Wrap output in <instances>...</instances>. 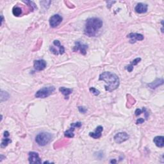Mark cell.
Listing matches in <instances>:
<instances>
[{"instance_id": "obj_1", "label": "cell", "mask_w": 164, "mask_h": 164, "mask_svg": "<svg viewBox=\"0 0 164 164\" xmlns=\"http://www.w3.org/2000/svg\"><path fill=\"white\" fill-rule=\"evenodd\" d=\"M100 81H103L106 83L105 90L108 92H112L118 88L120 80L118 76L110 72H104L99 76Z\"/></svg>"}, {"instance_id": "obj_2", "label": "cell", "mask_w": 164, "mask_h": 164, "mask_svg": "<svg viewBox=\"0 0 164 164\" xmlns=\"http://www.w3.org/2000/svg\"><path fill=\"white\" fill-rule=\"evenodd\" d=\"M103 26V21L99 18H89L86 21L85 34L89 37H95Z\"/></svg>"}, {"instance_id": "obj_3", "label": "cell", "mask_w": 164, "mask_h": 164, "mask_svg": "<svg viewBox=\"0 0 164 164\" xmlns=\"http://www.w3.org/2000/svg\"><path fill=\"white\" fill-rule=\"evenodd\" d=\"M53 138V135L48 132H42L38 134L35 137V142L40 146H44L50 143Z\"/></svg>"}, {"instance_id": "obj_4", "label": "cell", "mask_w": 164, "mask_h": 164, "mask_svg": "<svg viewBox=\"0 0 164 164\" xmlns=\"http://www.w3.org/2000/svg\"><path fill=\"white\" fill-rule=\"evenodd\" d=\"M54 91H55V87L53 86L44 87L39 90V91L36 92L35 96L37 98H42V99H44V98H46L50 96Z\"/></svg>"}, {"instance_id": "obj_5", "label": "cell", "mask_w": 164, "mask_h": 164, "mask_svg": "<svg viewBox=\"0 0 164 164\" xmlns=\"http://www.w3.org/2000/svg\"><path fill=\"white\" fill-rule=\"evenodd\" d=\"M87 49H88V45L81 43L80 41H76L75 42V45L73 48V51L76 52L80 51L81 54L85 55L87 54Z\"/></svg>"}, {"instance_id": "obj_6", "label": "cell", "mask_w": 164, "mask_h": 164, "mask_svg": "<svg viewBox=\"0 0 164 164\" xmlns=\"http://www.w3.org/2000/svg\"><path fill=\"white\" fill-rule=\"evenodd\" d=\"M129 135L126 132H119L114 136V141L117 144H121L129 139Z\"/></svg>"}, {"instance_id": "obj_7", "label": "cell", "mask_w": 164, "mask_h": 164, "mask_svg": "<svg viewBox=\"0 0 164 164\" xmlns=\"http://www.w3.org/2000/svg\"><path fill=\"white\" fill-rule=\"evenodd\" d=\"M63 20L62 17L58 14L52 15L50 19V24L52 28H56L62 23Z\"/></svg>"}, {"instance_id": "obj_8", "label": "cell", "mask_w": 164, "mask_h": 164, "mask_svg": "<svg viewBox=\"0 0 164 164\" xmlns=\"http://www.w3.org/2000/svg\"><path fill=\"white\" fill-rule=\"evenodd\" d=\"M28 160L30 163H41L40 158L39 157V154L36 152H30L28 154Z\"/></svg>"}, {"instance_id": "obj_9", "label": "cell", "mask_w": 164, "mask_h": 164, "mask_svg": "<svg viewBox=\"0 0 164 164\" xmlns=\"http://www.w3.org/2000/svg\"><path fill=\"white\" fill-rule=\"evenodd\" d=\"M128 38H130V43H135L137 40H142L144 39L143 35L140 34H136V33H130V34L127 35Z\"/></svg>"}, {"instance_id": "obj_10", "label": "cell", "mask_w": 164, "mask_h": 164, "mask_svg": "<svg viewBox=\"0 0 164 164\" xmlns=\"http://www.w3.org/2000/svg\"><path fill=\"white\" fill-rule=\"evenodd\" d=\"M46 62L44 60H35L34 63V69L37 71H42L46 67Z\"/></svg>"}, {"instance_id": "obj_11", "label": "cell", "mask_w": 164, "mask_h": 164, "mask_svg": "<svg viewBox=\"0 0 164 164\" xmlns=\"http://www.w3.org/2000/svg\"><path fill=\"white\" fill-rule=\"evenodd\" d=\"M103 131V128L101 126H98L94 132H90L89 136L94 139L99 138L101 136V133Z\"/></svg>"}, {"instance_id": "obj_12", "label": "cell", "mask_w": 164, "mask_h": 164, "mask_svg": "<svg viewBox=\"0 0 164 164\" xmlns=\"http://www.w3.org/2000/svg\"><path fill=\"white\" fill-rule=\"evenodd\" d=\"M135 10V12L138 13H146L147 11V5L142 3H138L136 5Z\"/></svg>"}, {"instance_id": "obj_13", "label": "cell", "mask_w": 164, "mask_h": 164, "mask_svg": "<svg viewBox=\"0 0 164 164\" xmlns=\"http://www.w3.org/2000/svg\"><path fill=\"white\" fill-rule=\"evenodd\" d=\"M59 91L64 95L65 99H69V95L72 94L73 89H69V88H65V87H61L59 88Z\"/></svg>"}, {"instance_id": "obj_14", "label": "cell", "mask_w": 164, "mask_h": 164, "mask_svg": "<svg viewBox=\"0 0 164 164\" xmlns=\"http://www.w3.org/2000/svg\"><path fill=\"white\" fill-rule=\"evenodd\" d=\"M153 142L156 146L158 147H163L164 146V137L163 136H155L153 139Z\"/></svg>"}, {"instance_id": "obj_15", "label": "cell", "mask_w": 164, "mask_h": 164, "mask_svg": "<svg viewBox=\"0 0 164 164\" xmlns=\"http://www.w3.org/2000/svg\"><path fill=\"white\" fill-rule=\"evenodd\" d=\"M140 61V58H136L135 60H133V61L131 62V64L129 65H127V66L125 67L126 69L128 72H132L133 69V67L135 66V65H137Z\"/></svg>"}, {"instance_id": "obj_16", "label": "cell", "mask_w": 164, "mask_h": 164, "mask_svg": "<svg viewBox=\"0 0 164 164\" xmlns=\"http://www.w3.org/2000/svg\"><path fill=\"white\" fill-rule=\"evenodd\" d=\"M163 83V79H157V80H156L155 81L153 82V83L148 84V86L151 89H154L157 88L158 86L161 85H162Z\"/></svg>"}, {"instance_id": "obj_17", "label": "cell", "mask_w": 164, "mask_h": 164, "mask_svg": "<svg viewBox=\"0 0 164 164\" xmlns=\"http://www.w3.org/2000/svg\"><path fill=\"white\" fill-rule=\"evenodd\" d=\"M75 130V127L73 126L72 124H71V128L69 130H67L66 132H65L64 135L65 137L67 138H73L74 136H75V134H74V131Z\"/></svg>"}, {"instance_id": "obj_18", "label": "cell", "mask_w": 164, "mask_h": 164, "mask_svg": "<svg viewBox=\"0 0 164 164\" xmlns=\"http://www.w3.org/2000/svg\"><path fill=\"white\" fill-rule=\"evenodd\" d=\"M53 44L56 46V47H58L59 49V53L60 54H63L65 53V49L64 47L63 46L61 45L60 42V41L58 40H55L53 41Z\"/></svg>"}, {"instance_id": "obj_19", "label": "cell", "mask_w": 164, "mask_h": 164, "mask_svg": "<svg viewBox=\"0 0 164 164\" xmlns=\"http://www.w3.org/2000/svg\"><path fill=\"white\" fill-rule=\"evenodd\" d=\"M22 12H23V11H22L21 8L17 7V6H15L13 8L12 13H13V15L17 16H17H19L22 14Z\"/></svg>"}, {"instance_id": "obj_20", "label": "cell", "mask_w": 164, "mask_h": 164, "mask_svg": "<svg viewBox=\"0 0 164 164\" xmlns=\"http://www.w3.org/2000/svg\"><path fill=\"white\" fill-rule=\"evenodd\" d=\"M12 142V140L11 139L9 138V136H5L4 138H3V140L1 141V147H7L8 145Z\"/></svg>"}, {"instance_id": "obj_21", "label": "cell", "mask_w": 164, "mask_h": 164, "mask_svg": "<svg viewBox=\"0 0 164 164\" xmlns=\"http://www.w3.org/2000/svg\"><path fill=\"white\" fill-rule=\"evenodd\" d=\"M9 98V93L3 91H1V97H0V99H1V102L5 101L7 100Z\"/></svg>"}, {"instance_id": "obj_22", "label": "cell", "mask_w": 164, "mask_h": 164, "mask_svg": "<svg viewBox=\"0 0 164 164\" xmlns=\"http://www.w3.org/2000/svg\"><path fill=\"white\" fill-rule=\"evenodd\" d=\"M89 90H90V91H91L92 94L95 95H98L100 94L99 91H98L97 89L94 88V87H91V88H90Z\"/></svg>"}, {"instance_id": "obj_23", "label": "cell", "mask_w": 164, "mask_h": 164, "mask_svg": "<svg viewBox=\"0 0 164 164\" xmlns=\"http://www.w3.org/2000/svg\"><path fill=\"white\" fill-rule=\"evenodd\" d=\"M78 110L79 111H80V112L83 113V114L86 113V112L87 110V108L85 107H84V106H79Z\"/></svg>"}, {"instance_id": "obj_24", "label": "cell", "mask_w": 164, "mask_h": 164, "mask_svg": "<svg viewBox=\"0 0 164 164\" xmlns=\"http://www.w3.org/2000/svg\"><path fill=\"white\" fill-rule=\"evenodd\" d=\"M142 112H143V109H142V110H141L140 109L137 108V109H136V110H135V116H139V115H140V114H141V113Z\"/></svg>"}, {"instance_id": "obj_25", "label": "cell", "mask_w": 164, "mask_h": 164, "mask_svg": "<svg viewBox=\"0 0 164 164\" xmlns=\"http://www.w3.org/2000/svg\"><path fill=\"white\" fill-rule=\"evenodd\" d=\"M144 122V119L142 118H139L138 119L136 120V124H142V123H143Z\"/></svg>"}, {"instance_id": "obj_26", "label": "cell", "mask_w": 164, "mask_h": 164, "mask_svg": "<svg viewBox=\"0 0 164 164\" xmlns=\"http://www.w3.org/2000/svg\"><path fill=\"white\" fill-rule=\"evenodd\" d=\"M117 162H116V160H111L110 161V163H116Z\"/></svg>"}, {"instance_id": "obj_27", "label": "cell", "mask_w": 164, "mask_h": 164, "mask_svg": "<svg viewBox=\"0 0 164 164\" xmlns=\"http://www.w3.org/2000/svg\"><path fill=\"white\" fill-rule=\"evenodd\" d=\"M3 15H1V24L3 23Z\"/></svg>"}]
</instances>
